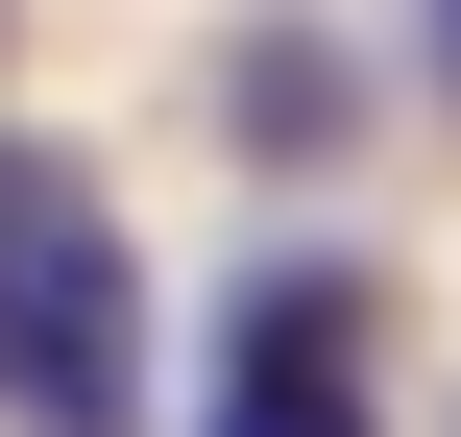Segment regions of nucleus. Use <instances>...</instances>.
I'll list each match as a JSON object with an SVG mask.
<instances>
[{"mask_svg": "<svg viewBox=\"0 0 461 437\" xmlns=\"http://www.w3.org/2000/svg\"><path fill=\"white\" fill-rule=\"evenodd\" d=\"M0 414L24 437H146V268L73 146L0 122Z\"/></svg>", "mask_w": 461, "mask_h": 437, "instance_id": "obj_1", "label": "nucleus"}, {"mask_svg": "<svg viewBox=\"0 0 461 437\" xmlns=\"http://www.w3.org/2000/svg\"><path fill=\"white\" fill-rule=\"evenodd\" d=\"M194 437H365V268H243Z\"/></svg>", "mask_w": 461, "mask_h": 437, "instance_id": "obj_2", "label": "nucleus"}]
</instances>
